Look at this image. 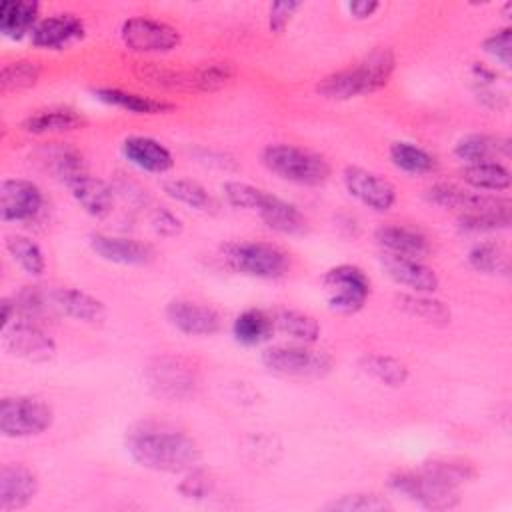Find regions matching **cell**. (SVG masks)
<instances>
[{
    "instance_id": "603a6c76",
    "label": "cell",
    "mask_w": 512,
    "mask_h": 512,
    "mask_svg": "<svg viewBox=\"0 0 512 512\" xmlns=\"http://www.w3.org/2000/svg\"><path fill=\"white\" fill-rule=\"evenodd\" d=\"M376 242L388 254L408 256L422 260L430 252V244L426 236L414 228L406 226H382L376 230Z\"/></svg>"
},
{
    "instance_id": "1f68e13d",
    "label": "cell",
    "mask_w": 512,
    "mask_h": 512,
    "mask_svg": "<svg viewBox=\"0 0 512 512\" xmlns=\"http://www.w3.org/2000/svg\"><path fill=\"white\" fill-rule=\"evenodd\" d=\"M396 304L406 314L420 318L428 324L444 326L450 322V310L446 308V304L436 298H430L426 294H418V292L400 294V296H396Z\"/></svg>"
},
{
    "instance_id": "8fae6325",
    "label": "cell",
    "mask_w": 512,
    "mask_h": 512,
    "mask_svg": "<svg viewBox=\"0 0 512 512\" xmlns=\"http://www.w3.org/2000/svg\"><path fill=\"white\" fill-rule=\"evenodd\" d=\"M6 352L28 362H46L56 354V342L30 320H18L2 328Z\"/></svg>"
},
{
    "instance_id": "e0dca14e",
    "label": "cell",
    "mask_w": 512,
    "mask_h": 512,
    "mask_svg": "<svg viewBox=\"0 0 512 512\" xmlns=\"http://www.w3.org/2000/svg\"><path fill=\"white\" fill-rule=\"evenodd\" d=\"M38 492L36 474L22 464H4L0 470V508L20 510L28 506Z\"/></svg>"
},
{
    "instance_id": "f6af8a7d",
    "label": "cell",
    "mask_w": 512,
    "mask_h": 512,
    "mask_svg": "<svg viewBox=\"0 0 512 512\" xmlns=\"http://www.w3.org/2000/svg\"><path fill=\"white\" fill-rule=\"evenodd\" d=\"M484 50L494 56L496 60H500L504 66L512 64V30L510 28H502L498 32H492L486 40H484Z\"/></svg>"
},
{
    "instance_id": "484cf974",
    "label": "cell",
    "mask_w": 512,
    "mask_h": 512,
    "mask_svg": "<svg viewBox=\"0 0 512 512\" xmlns=\"http://www.w3.org/2000/svg\"><path fill=\"white\" fill-rule=\"evenodd\" d=\"M52 306L82 322H100L106 314V308L98 298L76 288H60L52 292Z\"/></svg>"
},
{
    "instance_id": "c3c4849f",
    "label": "cell",
    "mask_w": 512,
    "mask_h": 512,
    "mask_svg": "<svg viewBox=\"0 0 512 512\" xmlns=\"http://www.w3.org/2000/svg\"><path fill=\"white\" fill-rule=\"evenodd\" d=\"M152 228L160 234V236H178L182 232V222L178 216H174L170 210L166 208H156L152 214Z\"/></svg>"
},
{
    "instance_id": "2e32d148",
    "label": "cell",
    "mask_w": 512,
    "mask_h": 512,
    "mask_svg": "<svg viewBox=\"0 0 512 512\" xmlns=\"http://www.w3.org/2000/svg\"><path fill=\"white\" fill-rule=\"evenodd\" d=\"M90 248L106 262L122 264V266H142L148 264L154 256L152 248L144 242L124 236H108V234H92Z\"/></svg>"
},
{
    "instance_id": "d4e9b609",
    "label": "cell",
    "mask_w": 512,
    "mask_h": 512,
    "mask_svg": "<svg viewBox=\"0 0 512 512\" xmlns=\"http://www.w3.org/2000/svg\"><path fill=\"white\" fill-rule=\"evenodd\" d=\"M454 154L466 164L496 162L498 156L510 154V140L488 134H468L456 142Z\"/></svg>"
},
{
    "instance_id": "ffe728a7",
    "label": "cell",
    "mask_w": 512,
    "mask_h": 512,
    "mask_svg": "<svg viewBox=\"0 0 512 512\" xmlns=\"http://www.w3.org/2000/svg\"><path fill=\"white\" fill-rule=\"evenodd\" d=\"M70 194L74 196V200L80 204V208L94 216V218H104L112 212L114 206V192L112 188L100 180L90 176L88 172L72 178L68 184Z\"/></svg>"
},
{
    "instance_id": "7a4b0ae2",
    "label": "cell",
    "mask_w": 512,
    "mask_h": 512,
    "mask_svg": "<svg viewBox=\"0 0 512 512\" xmlns=\"http://www.w3.org/2000/svg\"><path fill=\"white\" fill-rule=\"evenodd\" d=\"M394 64V54L388 48H376L356 66L324 76L318 82L316 92L328 100H350L376 92L388 84Z\"/></svg>"
},
{
    "instance_id": "681fc988",
    "label": "cell",
    "mask_w": 512,
    "mask_h": 512,
    "mask_svg": "<svg viewBox=\"0 0 512 512\" xmlns=\"http://www.w3.org/2000/svg\"><path fill=\"white\" fill-rule=\"evenodd\" d=\"M378 2H374V0H356V2H350L348 4V10H350V14L354 16V18H370L376 10H378Z\"/></svg>"
},
{
    "instance_id": "836d02e7",
    "label": "cell",
    "mask_w": 512,
    "mask_h": 512,
    "mask_svg": "<svg viewBox=\"0 0 512 512\" xmlns=\"http://www.w3.org/2000/svg\"><path fill=\"white\" fill-rule=\"evenodd\" d=\"M360 368L374 380H378L380 384L386 386H402L406 384L410 372L408 366L404 362H400L394 356H386V354H366L360 360Z\"/></svg>"
},
{
    "instance_id": "6da1fadb",
    "label": "cell",
    "mask_w": 512,
    "mask_h": 512,
    "mask_svg": "<svg viewBox=\"0 0 512 512\" xmlns=\"http://www.w3.org/2000/svg\"><path fill=\"white\" fill-rule=\"evenodd\" d=\"M126 448L134 462L148 470L180 474L198 466L202 452L182 430L162 422H138L126 434Z\"/></svg>"
},
{
    "instance_id": "4fadbf2b",
    "label": "cell",
    "mask_w": 512,
    "mask_h": 512,
    "mask_svg": "<svg viewBox=\"0 0 512 512\" xmlns=\"http://www.w3.org/2000/svg\"><path fill=\"white\" fill-rule=\"evenodd\" d=\"M44 196L40 188L22 178H6L0 184V218L4 222H26L40 214Z\"/></svg>"
},
{
    "instance_id": "4dcf8cb0",
    "label": "cell",
    "mask_w": 512,
    "mask_h": 512,
    "mask_svg": "<svg viewBox=\"0 0 512 512\" xmlns=\"http://www.w3.org/2000/svg\"><path fill=\"white\" fill-rule=\"evenodd\" d=\"M460 174H462V180L476 190L502 192L510 188V172L500 162L466 164Z\"/></svg>"
},
{
    "instance_id": "7402d4cb",
    "label": "cell",
    "mask_w": 512,
    "mask_h": 512,
    "mask_svg": "<svg viewBox=\"0 0 512 512\" xmlns=\"http://www.w3.org/2000/svg\"><path fill=\"white\" fill-rule=\"evenodd\" d=\"M86 126V118L72 108H48L38 110L22 120V130L28 134H62L74 132Z\"/></svg>"
},
{
    "instance_id": "8d00e7d4",
    "label": "cell",
    "mask_w": 512,
    "mask_h": 512,
    "mask_svg": "<svg viewBox=\"0 0 512 512\" xmlns=\"http://www.w3.org/2000/svg\"><path fill=\"white\" fill-rule=\"evenodd\" d=\"M40 66L32 60H14L2 66L0 86L2 92H18L32 88L40 78Z\"/></svg>"
},
{
    "instance_id": "9c48e42d",
    "label": "cell",
    "mask_w": 512,
    "mask_h": 512,
    "mask_svg": "<svg viewBox=\"0 0 512 512\" xmlns=\"http://www.w3.org/2000/svg\"><path fill=\"white\" fill-rule=\"evenodd\" d=\"M428 200L446 208L456 210L460 216L466 214H510V200L500 196H488L482 192H470L456 184H436L428 190Z\"/></svg>"
},
{
    "instance_id": "e575fe53",
    "label": "cell",
    "mask_w": 512,
    "mask_h": 512,
    "mask_svg": "<svg viewBox=\"0 0 512 512\" xmlns=\"http://www.w3.org/2000/svg\"><path fill=\"white\" fill-rule=\"evenodd\" d=\"M6 250L12 256V260L30 276H42L46 268L44 254L40 246L24 236V234H8L6 236Z\"/></svg>"
},
{
    "instance_id": "5bb4252c",
    "label": "cell",
    "mask_w": 512,
    "mask_h": 512,
    "mask_svg": "<svg viewBox=\"0 0 512 512\" xmlns=\"http://www.w3.org/2000/svg\"><path fill=\"white\" fill-rule=\"evenodd\" d=\"M168 322L188 336H212L220 330V314L206 304L192 300H172L166 306Z\"/></svg>"
},
{
    "instance_id": "f1b7e54d",
    "label": "cell",
    "mask_w": 512,
    "mask_h": 512,
    "mask_svg": "<svg viewBox=\"0 0 512 512\" xmlns=\"http://www.w3.org/2000/svg\"><path fill=\"white\" fill-rule=\"evenodd\" d=\"M232 332L240 344L258 346L272 336L274 318L260 308H248L236 316L232 324Z\"/></svg>"
},
{
    "instance_id": "ba28073f",
    "label": "cell",
    "mask_w": 512,
    "mask_h": 512,
    "mask_svg": "<svg viewBox=\"0 0 512 512\" xmlns=\"http://www.w3.org/2000/svg\"><path fill=\"white\" fill-rule=\"evenodd\" d=\"M390 486L398 494H404L428 510H450L460 502L456 486L442 482L422 468L416 472H398L390 476Z\"/></svg>"
},
{
    "instance_id": "d6986e66",
    "label": "cell",
    "mask_w": 512,
    "mask_h": 512,
    "mask_svg": "<svg viewBox=\"0 0 512 512\" xmlns=\"http://www.w3.org/2000/svg\"><path fill=\"white\" fill-rule=\"evenodd\" d=\"M150 386L170 398H180L192 392L194 388V372L178 358H158L154 366L148 370Z\"/></svg>"
},
{
    "instance_id": "5b68a950",
    "label": "cell",
    "mask_w": 512,
    "mask_h": 512,
    "mask_svg": "<svg viewBox=\"0 0 512 512\" xmlns=\"http://www.w3.org/2000/svg\"><path fill=\"white\" fill-rule=\"evenodd\" d=\"M52 408L34 396H8L0 402V432L6 438L42 434L52 424Z\"/></svg>"
},
{
    "instance_id": "7dc6e473",
    "label": "cell",
    "mask_w": 512,
    "mask_h": 512,
    "mask_svg": "<svg viewBox=\"0 0 512 512\" xmlns=\"http://www.w3.org/2000/svg\"><path fill=\"white\" fill-rule=\"evenodd\" d=\"M300 2H292V0H282V2H274L270 6L268 12V26L272 32H284V28L288 26L290 18L296 14V10L300 8Z\"/></svg>"
},
{
    "instance_id": "277c9868",
    "label": "cell",
    "mask_w": 512,
    "mask_h": 512,
    "mask_svg": "<svg viewBox=\"0 0 512 512\" xmlns=\"http://www.w3.org/2000/svg\"><path fill=\"white\" fill-rule=\"evenodd\" d=\"M222 254L232 270L254 278H282L290 268L288 254L268 242H230Z\"/></svg>"
},
{
    "instance_id": "8992f818",
    "label": "cell",
    "mask_w": 512,
    "mask_h": 512,
    "mask_svg": "<svg viewBox=\"0 0 512 512\" xmlns=\"http://www.w3.org/2000/svg\"><path fill=\"white\" fill-rule=\"evenodd\" d=\"M262 364L280 376L318 378L330 372L332 358L306 344H278L262 352Z\"/></svg>"
},
{
    "instance_id": "d6a6232c",
    "label": "cell",
    "mask_w": 512,
    "mask_h": 512,
    "mask_svg": "<svg viewBox=\"0 0 512 512\" xmlns=\"http://www.w3.org/2000/svg\"><path fill=\"white\" fill-rule=\"evenodd\" d=\"M274 328L290 336L300 344H312L320 336V326L314 316L300 310H278L274 316Z\"/></svg>"
},
{
    "instance_id": "ee69618b",
    "label": "cell",
    "mask_w": 512,
    "mask_h": 512,
    "mask_svg": "<svg viewBox=\"0 0 512 512\" xmlns=\"http://www.w3.org/2000/svg\"><path fill=\"white\" fill-rule=\"evenodd\" d=\"M14 302H16V310L24 316V320H30V322H34L36 318H40L48 310L44 294L40 290H36L34 286H26L14 298Z\"/></svg>"
},
{
    "instance_id": "52a82bcc",
    "label": "cell",
    "mask_w": 512,
    "mask_h": 512,
    "mask_svg": "<svg viewBox=\"0 0 512 512\" xmlns=\"http://www.w3.org/2000/svg\"><path fill=\"white\" fill-rule=\"evenodd\" d=\"M322 288L328 306L340 314L358 312L370 296L368 276L352 264H340L330 268L322 278Z\"/></svg>"
},
{
    "instance_id": "3957f363",
    "label": "cell",
    "mask_w": 512,
    "mask_h": 512,
    "mask_svg": "<svg viewBox=\"0 0 512 512\" xmlns=\"http://www.w3.org/2000/svg\"><path fill=\"white\" fill-rule=\"evenodd\" d=\"M262 162L276 176L302 186H318L330 176V164L320 154L292 144L266 146L262 152Z\"/></svg>"
},
{
    "instance_id": "7c38bea8",
    "label": "cell",
    "mask_w": 512,
    "mask_h": 512,
    "mask_svg": "<svg viewBox=\"0 0 512 512\" xmlns=\"http://www.w3.org/2000/svg\"><path fill=\"white\" fill-rule=\"evenodd\" d=\"M342 180L348 194L374 212H386L396 202V188L376 172L360 166H348L342 174Z\"/></svg>"
},
{
    "instance_id": "d590c367",
    "label": "cell",
    "mask_w": 512,
    "mask_h": 512,
    "mask_svg": "<svg viewBox=\"0 0 512 512\" xmlns=\"http://www.w3.org/2000/svg\"><path fill=\"white\" fill-rule=\"evenodd\" d=\"M390 160L408 174H426L436 168L434 156L412 142H394L390 146Z\"/></svg>"
},
{
    "instance_id": "ab89813d",
    "label": "cell",
    "mask_w": 512,
    "mask_h": 512,
    "mask_svg": "<svg viewBox=\"0 0 512 512\" xmlns=\"http://www.w3.org/2000/svg\"><path fill=\"white\" fill-rule=\"evenodd\" d=\"M468 262L476 272H482V274H506L508 272V256L496 242L476 244L468 252Z\"/></svg>"
},
{
    "instance_id": "30bf717a",
    "label": "cell",
    "mask_w": 512,
    "mask_h": 512,
    "mask_svg": "<svg viewBox=\"0 0 512 512\" xmlns=\"http://www.w3.org/2000/svg\"><path fill=\"white\" fill-rule=\"evenodd\" d=\"M122 42L134 52L162 54L170 52L180 44V32L160 20L152 18H128L120 28Z\"/></svg>"
},
{
    "instance_id": "f546056e",
    "label": "cell",
    "mask_w": 512,
    "mask_h": 512,
    "mask_svg": "<svg viewBox=\"0 0 512 512\" xmlns=\"http://www.w3.org/2000/svg\"><path fill=\"white\" fill-rule=\"evenodd\" d=\"M40 160L46 164V168L60 178L64 184H68L72 178L86 172L84 158L70 146L64 144H50L40 150Z\"/></svg>"
},
{
    "instance_id": "83f0119b",
    "label": "cell",
    "mask_w": 512,
    "mask_h": 512,
    "mask_svg": "<svg viewBox=\"0 0 512 512\" xmlns=\"http://www.w3.org/2000/svg\"><path fill=\"white\" fill-rule=\"evenodd\" d=\"M38 2L8 0L0 6V30L12 40H20L28 32L32 34L38 16Z\"/></svg>"
},
{
    "instance_id": "74e56055",
    "label": "cell",
    "mask_w": 512,
    "mask_h": 512,
    "mask_svg": "<svg viewBox=\"0 0 512 512\" xmlns=\"http://www.w3.org/2000/svg\"><path fill=\"white\" fill-rule=\"evenodd\" d=\"M162 188H164V192L170 198H174V200H178V202H182V204H186L190 208L208 210L212 206V198L206 192V188L202 184L194 182V180L172 178V180H166L162 184Z\"/></svg>"
},
{
    "instance_id": "bcb514c9",
    "label": "cell",
    "mask_w": 512,
    "mask_h": 512,
    "mask_svg": "<svg viewBox=\"0 0 512 512\" xmlns=\"http://www.w3.org/2000/svg\"><path fill=\"white\" fill-rule=\"evenodd\" d=\"M178 490H180V494L186 496V498H204V496H208L210 490H212V480H210V476H208L206 472H202V470L196 466V468H192V470L186 472V476H184V480L180 482Z\"/></svg>"
},
{
    "instance_id": "44dd1931",
    "label": "cell",
    "mask_w": 512,
    "mask_h": 512,
    "mask_svg": "<svg viewBox=\"0 0 512 512\" xmlns=\"http://www.w3.org/2000/svg\"><path fill=\"white\" fill-rule=\"evenodd\" d=\"M122 154L130 164L154 174H164L174 164L170 150L150 136H128L122 142Z\"/></svg>"
},
{
    "instance_id": "cb8c5ba5",
    "label": "cell",
    "mask_w": 512,
    "mask_h": 512,
    "mask_svg": "<svg viewBox=\"0 0 512 512\" xmlns=\"http://www.w3.org/2000/svg\"><path fill=\"white\" fill-rule=\"evenodd\" d=\"M262 222L280 234H300L306 230V218L304 214L290 202L276 198L272 194H266L264 202L256 210Z\"/></svg>"
},
{
    "instance_id": "4316f807",
    "label": "cell",
    "mask_w": 512,
    "mask_h": 512,
    "mask_svg": "<svg viewBox=\"0 0 512 512\" xmlns=\"http://www.w3.org/2000/svg\"><path fill=\"white\" fill-rule=\"evenodd\" d=\"M94 96L102 100L104 104L128 110L132 114H166L174 110V104L150 96H142L136 92H126L120 88H98L94 90Z\"/></svg>"
},
{
    "instance_id": "f907efd6",
    "label": "cell",
    "mask_w": 512,
    "mask_h": 512,
    "mask_svg": "<svg viewBox=\"0 0 512 512\" xmlns=\"http://www.w3.org/2000/svg\"><path fill=\"white\" fill-rule=\"evenodd\" d=\"M0 306H2V328H6V326L12 324L14 316L18 314L16 302H14V298H2Z\"/></svg>"
},
{
    "instance_id": "ac0fdd59",
    "label": "cell",
    "mask_w": 512,
    "mask_h": 512,
    "mask_svg": "<svg viewBox=\"0 0 512 512\" xmlns=\"http://www.w3.org/2000/svg\"><path fill=\"white\" fill-rule=\"evenodd\" d=\"M82 36H84V22L76 14H70V12L54 14V16L40 20L30 34L34 46L50 48V50L64 48V46L80 40Z\"/></svg>"
},
{
    "instance_id": "7bdbcfd3",
    "label": "cell",
    "mask_w": 512,
    "mask_h": 512,
    "mask_svg": "<svg viewBox=\"0 0 512 512\" xmlns=\"http://www.w3.org/2000/svg\"><path fill=\"white\" fill-rule=\"evenodd\" d=\"M222 190H224L226 200L232 206L244 208V210H258L260 204L264 202L266 194H268L262 188H256V186L246 184V182H226Z\"/></svg>"
},
{
    "instance_id": "b9f144b4",
    "label": "cell",
    "mask_w": 512,
    "mask_h": 512,
    "mask_svg": "<svg viewBox=\"0 0 512 512\" xmlns=\"http://www.w3.org/2000/svg\"><path fill=\"white\" fill-rule=\"evenodd\" d=\"M422 470L430 472L432 476L440 478L446 484H452L458 488V484L470 480L474 476L472 464L460 458H434L422 464Z\"/></svg>"
},
{
    "instance_id": "60d3db41",
    "label": "cell",
    "mask_w": 512,
    "mask_h": 512,
    "mask_svg": "<svg viewBox=\"0 0 512 512\" xmlns=\"http://www.w3.org/2000/svg\"><path fill=\"white\" fill-rule=\"evenodd\" d=\"M324 508L332 512H382V510H392V504L380 494L356 492V494H344L340 498H334Z\"/></svg>"
},
{
    "instance_id": "9a60e30c",
    "label": "cell",
    "mask_w": 512,
    "mask_h": 512,
    "mask_svg": "<svg viewBox=\"0 0 512 512\" xmlns=\"http://www.w3.org/2000/svg\"><path fill=\"white\" fill-rule=\"evenodd\" d=\"M380 262H382L384 272L396 284H400L404 288H410L412 292L432 294L440 284L438 274L418 258H408V256H398V254L384 252Z\"/></svg>"
},
{
    "instance_id": "f35d334b",
    "label": "cell",
    "mask_w": 512,
    "mask_h": 512,
    "mask_svg": "<svg viewBox=\"0 0 512 512\" xmlns=\"http://www.w3.org/2000/svg\"><path fill=\"white\" fill-rule=\"evenodd\" d=\"M234 76V68L228 62H210L190 72V90L214 92L224 88Z\"/></svg>"
}]
</instances>
